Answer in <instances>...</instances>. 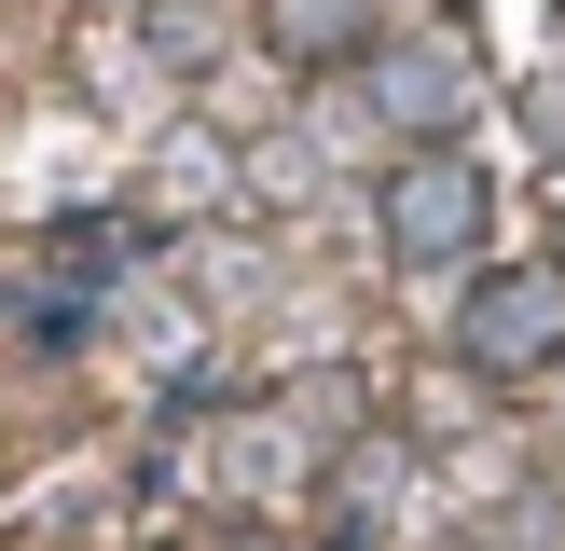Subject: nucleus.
<instances>
[{
    "instance_id": "5",
    "label": "nucleus",
    "mask_w": 565,
    "mask_h": 551,
    "mask_svg": "<svg viewBox=\"0 0 565 551\" xmlns=\"http://www.w3.org/2000/svg\"><path fill=\"white\" fill-rule=\"evenodd\" d=\"M373 42H386L373 0H263V55L276 69H359Z\"/></svg>"
},
{
    "instance_id": "1",
    "label": "nucleus",
    "mask_w": 565,
    "mask_h": 551,
    "mask_svg": "<svg viewBox=\"0 0 565 551\" xmlns=\"http://www.w3.org/2000/svg\"><path fill=\"white\" fill-rule=\"evenodd\" d=\"M359 110H373V138L456 152V125L483 110V55H469L456 28H401V42H373V55H359Z\"/></svg>"
},
{
    "instance_id": "3",
    "label": "nucleus",
    "mask_w": 565,
    "mask_h": 551,
    "mask_svg": "<svg viewBox=\"0 0 565 551\" xmlns=\"http://www.w3.org/2000/svg\"><path fill=\"white\" fill-rule=\"evenodd\" d=\"M125 262H152V220H70V235L42 248V276L14 290V331L28 345H97V317H110V276Z\"/></svg>"
},
{
    "instance_id": "6",
    "label": "nucleus",
    "mask_w": 565,
    "mask_h": 551,
    "mask_svg": "<svg viewBox=\"0 0 565 551\" xmlns=\"http://www.w3.org/2000/svg\"><path fill=\"white\" fill-rule=\"evenodd\" d=\"M207 193H221V138H180L152 165V207H207Z\"/></svg>"
},
{
    "instance_id": "4",
    "label": "nucleus",
    "mask_w": 565,
    "mask_h": 551,
    "mask_svg": "<svg viewBox=\"0 0 565 551\" xmlns=\"http://www.w3.org/2000/svg\"><path fill=\"white\" fill-rule=\"evenodd\" d=\"M456 358L469 372H552L565 358V262H497L456 303Z\"/></svg>"
},
{
    "instance_id": "2",
    "label": "nucleus",
    "mask_w": 565,
    "mask_h": 551,
    "mask_svg": "<svg viewBox=\"0 0 565 551\" xmlns=\"http://www.w3.org/2000/svg\"><path fill=\"white\" fill-rule=\"evenodd\" d=\"M373 235H386V262H414V276H441V262H469V248L497 235V180L469 152H401L373 180Z\"/></svg>"
}]
</instances>
